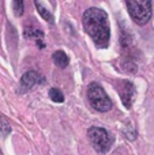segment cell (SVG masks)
<instances>
[{"instance_id":"6da1fadb","label":"cell","mask_w":154,"mask_h":155,"mask_svg":"<svg viewBox=\"0 0 154 155\" xmlns=\"http://www.w3.org/2000/svg\"><path fill=\"white\" fill-rule=\"evenodd\" d=\"M83 29L92 37L97 48H106L111 38L108 14L97 7L87 8L83 14Z\"/></svg>"},{"instance_id":"7a4b0ae2","label":"cell","mask_w":154,"mask_h":155,"mask_svg":"<svg viewBox=\"0 0 154 155\" xmlns=\"http://www.w3.org/2000/svg\"><path fill=\"white\" fill-rule=\"evenodd\" d=\"M87 99H89V104L92 105V107L97 112L105 113L112 109L111 98L106 95L102 86L98 84L97 82H92L87 86Z\"/></svg>"},{"instance_id":"3957f363","label":"cell","mask_w":154,"mask_h":155,"mask_svg":"<svg viewBox=\"0 0 154 155\" xmlns=\"http://www.w3.org/2000/svg\"><path fill=\"white\" fill-rule=\"evenodd\" d=\"M126 5H127L128 12H130V16L132 18V21L136 25H139V26L146 25L150 21V18H152L153 3L150 0H142V2H138V0H127Z\"/></svg>"},{"instance_id":"277c9868","label":"cell","mask_w":154,"mask_h":155,"mask_svg":"<svg viewBox=\"0 0 154 155\" xmlns=\"http://www.w3.org/2000/svg\"><path fill=\"white\" fill-rule=\"evenodd\" d=\"M87 139L90 140L93 148L100 154H105L112 147V136L105 128L90 127L87 129Z\"/></svg>"},{"instance_id":"5b68a950","label":"cell","mask_w":154,"mask_h":155,"mask_svg":"<svg viewBox=\"0 0 154 155\" xmlns=\"http://www.w3.org/2000/svg\"><path fill=\"white\" fill-rule=\"evenodd\" d=\"M44 83H45V78L41 75L40 72H37V71H27L21 78L19 93H27L33 87H35L38 84H44Z\"/></svg>"},{"instance_id":"8992f818","label":"cell","mask_w":154,"mask_h":155,"mask_svg":"<svg viewBox=\"0 0 154 155\" xmlns=\"http://www.w3.org/2000/svg\"><path fill=\"white\" fill-rule=\"evenodd\" d=\"M117 91H119V95L122 98L123 105L127 109H131L134 102V97H135V87H134V84L130 80H120Z\"/></svg>"},{"instance_id":"52a82bcc","label":"cell","mask_w":154,"mask_h":155,"mask_svg":"<svg viewBox=\"0 0 154 155\" xmlns=\"http://www.w3.org/2000/svg\"><path fill=\"white\" fill-rule=\"evenodd\" d=\"M25 37L29 38V40H34L35 42H37V46L40 49L45 48V44H44V41H42L44 33H42V30H40L38 27L26 26V29H25Z\"/></svg>"},{"instance_id":"ba28073f","label":"cell","mask_w":154,"mask_h":155,"mask_svg":"<svg viewBox=\"0 0 154 155\" xmlns=\"http://www.w3.org/2000/svg\"><path fill=\"white\" fill-rule=\"evenodd\" d=\"M53 59V63L57 65L59 68H65L68 64H70V57L65 54V52L63 51H56L52 56Z\"/></svg>"},{"instance_id":"9c48e42d","label":"cell","mask_w":154,"mask_h":155,"mask_svg":"<svg viewBox=\"0 0 154 155\" xmlns=\"http://www.w3.org/2000/svg\"><path fill=\"white\" fill-rule=\"evenodd\" d=\"M34 5H35V8H37L38 14H40V15L44 18V21H46L48 23H51V25L55 23V18H53V15H52L51 11L46 10V8L44 7L40 2H34Z\"/></svg>"},{"instance_id":"30bf717a","label":"cell","mask_w":154,"mask_h":155,"mask_svg":"<svg viewBox=\"0 0 154 155\" xmlns=\"http://www.w3.org/2000/svg\"><path fill=\"white\" fill-rule=\"evenodd\" d=\"M11 132V124L5 116L0 114V136L5 137Z\"/></svg>"},{"instance_id":"8fae6325","label":"cell","mask_w":154,"mask_h":155,"mask_svg":"<svg viewBox=\"0 0 154 155\" xmlns=\"http://www.w3.org/2000/svg\"><path fill=\"white\" fill-rule=\"evenodd\" d=\"M48 94H49V98H51L53 102H56V104H62V102L64 101V94H63L59 88L52 87Z\"/></svg>"},{"instance_id":"7c38bea8","label":"cell","mask_w":154,"mask_h":155,"mask_svg":"<svg viewBox=\"0 0 154 155\" xmlns=\"http://www.w3.org/2000/svg\"><path fill=\"white\" fill-rule=\"evenodd\" d=\"M12 8H14V14H15L16 16H22L23 10H25L23 2H22V0H15V2H12Z\"/></svg>"}]
</instances>
